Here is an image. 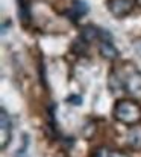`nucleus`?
I'll return each instance as SVG.
<instances>
[{
    "label": "nucleus",
    "mask_w": 141,
    "mask_h": 157,
    "mask_svg": "<svg viewBox=\"0 0 141 157\" xmlns=\"http://www.w3.org/2000/svg\"><path fill=\"white\" fill-rule=\"evenodd\" d=\"M127 145L134 150V151H140L141 150V125H132L127 132Z\"/></svg>",
    "instance_id": "obj_8"
},
{
    "label": "nucleus",
    "mask_w": 141,
    "mask_h": 157,
    "mask_svg": "<svg viewBox=\"0 0 141 157\" xmlns=\"http://www.w3.org/2000/svg\"><path fill=\"white\" fill-rule=\"evenodd\" d=\"M81 39L85 44H91V42L105 39V33L102 32L99 27H96V26H93V24H87V26L82 27Z\"/></svg>",
    "instance_id": "obj_5"
},
{
    "label": "nucleus",
    "mask_w": 141,
    "mask_h": 157,
    "mask_svg": "<svg viewBox=\"0 0 141 157\" xmlns=\"http://www.w3.org/2000/svg\"><path fill=\"white\" fill-rule=\"evenodd\" d=\"M11 130H12V124L8 112L2 107L0 109V148L6 150V147L11 142Z\"/></svg>",
    "instance_id": "obj_4"
},
{
    "label": "nucleus",
    "mask_w": 141,
    "mask_h": 157,
    "mask_svg": "<svg viewBox=\"0 0 141 157\" xmlns=\"http://www.w3.org/2000/svg\"><path fill=\"white\" fill-rule=\"evenodd\" d=\"M124 91L135 100H141V71L132 70L124 78Z\"/></svg>",
    "instance_id": "obj_2"
},
{
    "label": "nucleus",
    "mask_w": 141,
    "mask_h": 157,
    "mask_svg": "<svg viewBox=\"0 0 141 157\" xmlns=\"http://www.w3.org/2000/svg\"><path fill=\"white\" fill-rule=\"evenodd\" d=\"M108 86L112 92L115 91H120V89H124V82L120 78V76L115 73V71H111L109 74V80H108Z\"/></svg>",
    "instance_id": "obj_9"
},
{
    "label": "nucleus",
    "mask_w": 141,
    "mask_h": 157,
    "mask_svg": "<svg viewBox=\"0 0 141 157\" xmlns=\"http://www.w3.org/2000/svg\"><path fill=\"white\" fill-rule=\"evenodd\" d=\"M67 101H75V104H81L82 103V98L81 97H68Z\"/></svg>",
    "instance_id": "obj_13"
},
{
    "label": "nucleus",
    "mask_w": 141,
    "mask_h": 157,
    "mask_svg": "<svg viewBox=\"0 0 141 157\" xmlns=\"http://www.w3.org/2000/svg\"><path fill=\"white\" fill-rule=\"evenodd\" d=\"M93 157H111V151H109L108 148L102 147V148H97V150H96V153H94Z\"/></svg>",
    "instance_id": "obj_10"
},
{
    "label": "nucleus",
    "mask_w": 141,
    "mask_h": 157,
    "mask_svg": "<svg viewBox=\"0 0 141 157\" xmlns=\"http://www.w3.org/2000/svg\"><path fill=\"white\" fill-rule=\"evenodd\" d=\"M135 3H137V6H140L141 8V0H135Z\"/></svg>",
    "instance_id": "obj_14"
},
{
    "label": "nucleus",
    "mask_w": 141,
    "mask_h": 157,
    "mask_svg": "<svg viewBox=\"0 0 141 157\" xmlns=\"http://www.w3.org/2000/svg\"><path fill=\"white\" fill-rule=\"evenodd\" d=\"M106 5H108L109 12L117 18H123L129 15L134 9V0H108Z\"/></svg>",
    "instance_id": "obj_3"
},
{
    "label": "nucleus",
    "mask_w": 141,
    "mask_h": 157,
    "mask_svg": "<svg viewBox=\"0 0 141 157\" xmlns=\"http://www.w3.org/2000/svg\"><path fill=\"white\" fill-rule=\"evenodd\" d=\"M87 14H88V5L83 0H73V3H71V6L67 12L68 18L71 21H78Z\"/></svg>",
    "instance_id": "obj_7"
},
{
    "label": "nucleus",
    "mask_w": 141,
    "mask_h": 157,
    "mask_svg": "<svg viewBox=\"0 0 141 157\" xmlns=\"http://www.w3.org/2000/svg\"><path fill=\"white\" fill-rule=\"evenodd\" d=\"M114 118L124 125H137L141 121V106L134 100H119L112 109Z\"/></svg>",
    "instance_id": "obj_1"
},
{
    "label": "nucleus",
    "mask_w": 141,
    "mask_h": 157,
    "mask_svg": "<svg viewBox=\"0 0 141 157\" xmlns=\"http://www.w3.org/2000/svg\"><path fill=\"white\" fill-rule=\"evenodd\" d=\"M111 157H129V154L121 153V151H115V153H111Z\"/></svg>",
    "instance_id": "obj_12"
},
{
    "label": "nucleus",
    "mask_w": 141,
    "mask_h": 157,
    "mask_svg": "<svg viewBox=\"0 0 141 157\" xmlns=\"http://www.w3.org/2000/svg\"><path fill=\"white\" fill-rule=\"evenodd\" d=\"M99 53L103 59L106 60H115V59L120 56V52L119 48L109 41V39H102L100 44H99Z\"/></svg>",
    "instance_id": "obj_6"
},
{
    "label": "nucleus",
    "mask_w": 141,
    "mask_h": 157,
    "mask_svg": "<svg viewBox=\"0 0 141 157\" xmlns=\"http://www.w3.org/2000/svg\"><path fill=\"white\" fill-rule=\"evenodd\" d=\"M132 47H134V52L138 55L141 58V36L134 39V42H132Z\"/></svg>",
    "instance_id": "obj_11"
}]
</instances>
